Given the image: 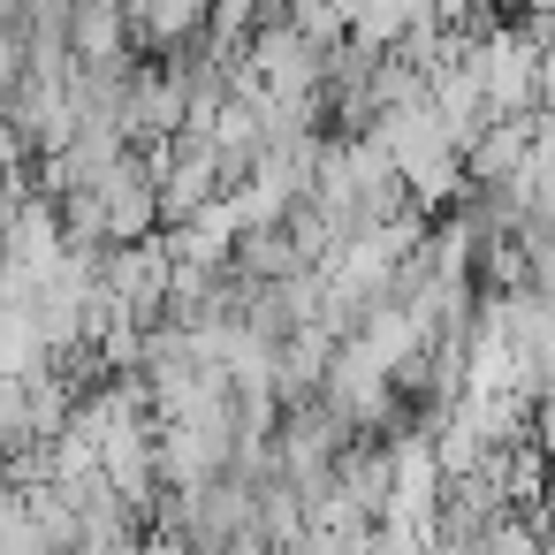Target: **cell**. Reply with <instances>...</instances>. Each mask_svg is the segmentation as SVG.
<instances>
[{
    "label": "cell",
    "mask_w": 555,
    "mask_h": 555,
    "mask_svg": "<svg viewBox=\"0 0 555 555\" xmlns=\"http://www.w3.org/2000/svg\"><path fill=\"white\" fill-rule=\"evenodd\" d=\"M525 153H532V115H525V122H487V130L464 145V168H472L487 191H517V183H525Z\"/></svg>",
    "instance_id": "cell-2"
},
{
    "label": "cell",
    "mask_w": 555,
    "mask_h": 555,
    "mask_svg": "<svg viewBox=\"0 0 555 555\" xmlns=\"http://www.w3.org/2000/svg\"><path fill=\"white\" fill-rule=\"evenodd\" d=\"M525 259H532V267H525V289H532V305L555 320V244H547V251H525Z\"/></svg>",
    "instance_id": "cell-4"
},
{
    "label": "cell",
    "mask_w": 555,
    "mask_h": 555,
    "mask_svg": "<svg viewBox=\"0 0 555 555\" xmlns=\"http://www.w3.org/2000/svg\"><path fill=\"white\" fill-rule=\"evenodd\" d=\"M39 449V403H31V380L0 373V456H24Z\"/></svg>",
    "instance_id": "cell-3"
},
{
    "label": "cell",
    "mask_w": 555,
    "mask_h": 555,
    "mask_svg": "<svg viewBox=\"0 0 555 555\" xmlns=\"http://www.w3.org/2000/svg\"><path fill=\"white\" fill-rule=\"evenodd\" d=\"M472 77H479L494 122H525V115H540V31L502 24L487 47H472Z\"/></svg>",
    "instance_id": "cell-1"
},
{
    "label": "cell",
    "mask_w": 555,
    "mask_h": 555,
    "mask_svg": "<svg viewBox=\"0 0 555 555\" xmlns=\"http://www.w3.org/2000/svg\"><path fill=\"white\" fill-rule=\"evenodd\" d=\"M540 107H555V16L540 24Z\"/></svg>",
    "instance_id": "cell-5"
}]
</instances>
